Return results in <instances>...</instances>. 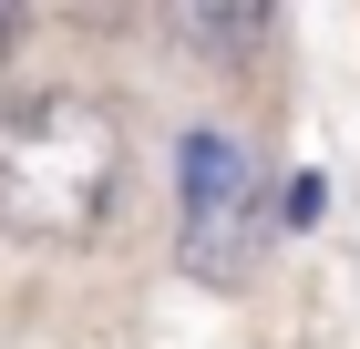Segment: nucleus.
Segmentation results:
<instances>
[{"label": "nucleus", "instance_id": "2", "mask_svg": "<svg viewBox=\"0 0 360 349\" xmlns=\"http://www.w3.org/2000/svg\"><path fill=\"white\" fill-rule=\"evenodd\" d=\"M175 246H186L195 277H237L257 257V164L237 134H217V124H195L186 144H175Z\"/></svg>", "mask_w": 360, "mask_h": 349}, {"label": "nucleus", "instance_id": "1", "mask_svg": "<svg viewBox=\"0 0 360 349\" xmlns=\"http://www.w3.org/2000/svg\"><path fill=\"white\" fill-rule=\"evenodd\" d=\"M124 206V124L83 82H41L0 103V237L93 246Z\"/></svg>", "mask_w": 360, "mask_h": 349}, {"label": "nucleus", "instance_id": "5", "mask_svg": "<svg viewBox=\"0 0 360 349\" xmlns=\"http://www.w3.org/2000/svg\"><path fill=\"white\" fill-rule=\"evenodd\" d=\"M0 11H21V0H0Z\"/></svg>", "mask_w": 360, "mask_h": 349}, {"label": "nucleus", "instance_id": "3", "mask_svg": "<svg viewBox=\"0 0 360 349\" xmlns=\"http://www.w3.org/2000/svg\"><path fill=\"white\" fill-rule=\"evenodd\" d=\"M278 0H165V21L186 31V41H206V52H248L257 31H268Z\"/></svg>", "mask_w": 360, "mask_h": 349}, {"label": "nucleus", "instance_id": "4", "mask_svg": "<svg viewBox=\"0 0 360 349\" xmlns=\"http://www.w3.org/2000/svg\"><path fill=\"white\" fill-rule=\"evenodd\" d=\"M11 41H21V11H0V62H11Z\"/></svg>", "mask_w": 360, "mask_h": 349}]
</instances>
